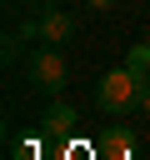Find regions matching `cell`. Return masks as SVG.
<instances>
[{
    "label": "cell",
    "mask_w": 150,
    "mask_h": 160,
    "mask_svg": "<svg viewBox=\"0 0 150 160\" xmlns=\"http://www.w3.org/2000/svg\"><path fill=\"white\" fill-rule=\"evenodd\" d=\"M125 65H130V70H135V75H140V80H145V85H150V40H145V45H135V50H130V60H125Z\"/></svg>",
    "instance_id": "obj_6"
},
{
    "label": "cell",
    "mask_w": 150,
    "mask_h": 160,
    "mask_svg": "<svg viewBox=\"0 0 150 160\" xmlns=\"http://www.w3.org/2000/svg\"><path fill=\"white\" fill-rule=\"evenodd\" d=\"M70 130H75V110H70V105H55V110L45 115V135H50V140L60 145V140H65Z\"/></svg>",
    "instance_id": "obj_5"
},
{
    "label": "cell",
    "mask_w": 150,
    "mask_h": 160,
    "mask_svg": "<svg viewBox=\"0 0 150 160\" xmlns=\"http://www.w3.org/2000/svg\"><path fill=\"white\" fill-rule=\"evenodd\" d=\"M130 150H135L130 130H120V125H115V130H105V135H100V155H105V160H130Z\"/></svg>",
    "instance_id": "obj_4"
},
{
    "label": "cell",
    "mask_w": 150,
    "mask_h": 160,
    "mask_svg": "<svg viewBox=\"0 0 150 160\" xmlns=\"http://www.w3.org/2000/svg\"><path fill=\"white\" fill-rule=\"evenodd\" d=\"M140 105H145V115H150V85H145V100H140Z\"/></svg>",
    "instance_id": "obj_9"
},
{
    "label": "cell",
    "mask_w": 150,
    "mask_h": 160,
    "mask_svg": "<svg viewBox=\"0 0 150 160\" xmlns=\"http://www.w3.org/2000/svg\"><path fill=\"white\" fill-rule=\"evenodd\" d=\"M15 155H20V160H35V145H30V140H20V145H15Z\"/></svg>",
    "instance_id": "obj_7"
},
{
    "label": "cell",
    "mask_w": 150,
    "mask_h": 160,
    "mask_svg": "<svg viewBox=\"0 0 150 160\" xmlns=\"http://www.w3.org/2000/svg\"><path fill=\"white\" fill-rule=\"evenodd\" d=\"M85 5H95V10H110V5H115V0H85Z\"/></svg>",
    "instance_id": "obj_8"
},
{
    "label": "cell",
    "mask_w": 150,
    "mask_h": 160,
    "mask_svg": "<svg viewBox=\"0 0 150 160\" xmlns=\"http://www.w3.org/2000/svg\"><path fill=\"white\" fill-rule=\"evenodd\" d=\"M25 80H30L35 90H45V95H60V90L70 85V65H65V55H60L55 45H40V50H30V60H25Z\"/></svg>",
    "instance_id": "obj_2"
},
{
    "label": "cell",
    "mask_w": 150,
    "mask_h": 160,
    "mask_svg": "<svg viewBox=\"0 0 150 160\" xmlns=\"http://www.w3.org/2000/svg\"><path fill=\"white\" fill-rule=\"evenodd\" d=\"M35 30H40V45H65V40L75 35V20H70L65 10H55V5H45V10L35 15Z\"/></svg>",
    "instance_id": "obj_3"
},
{
    "label": "cell",
    "mask_w": 150,
    "mask_h": 160,
    "mask_svg": "<svg viewBox=\"0 0 150 160\" xmlns=\"http://www.w3.org/2000/svg\"><path fill=\"white\" fill-rule=\"evenodd\" d=\"M140 100H145V80H140L130 65L110 70V75L95 85V105H100L105 115H125V110H135Z\"/></svg>",
    "instance_id": "obj_1"
}]
</instances>
